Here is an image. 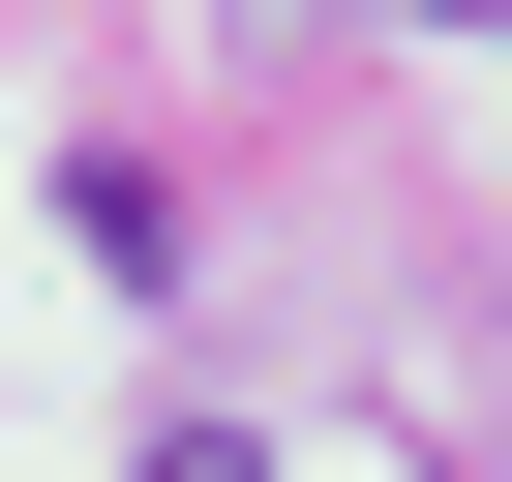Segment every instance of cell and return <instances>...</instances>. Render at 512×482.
Wrapping results in <instances>:
<instances>
[{"label":"cell","instance_id":"cell-1","mask_svg":"<svg viewBox=\"0 0 512 482\" xmlns=\"http://www.w3.org/2000/svg\"><path fill=\"white\" fill-rule=\"evenodd\" d=\"M151 482H272V452H241V422H181V452H151Z\"/></svg>","mask_w":512,"mask_h":482},{"label":"cell","instance_id":"cell-2","mask_svg":"<svg viewBox=\"0 0 512 482\" xmlns=\"http://www.w3.org/2000/svg\"><path fill=\"white\" fill-rule=\"evenodd\" d=\"M422 31H512V0H422Z\"/></svg>","mask_w":512,"mask_h":482}]
</instances>
